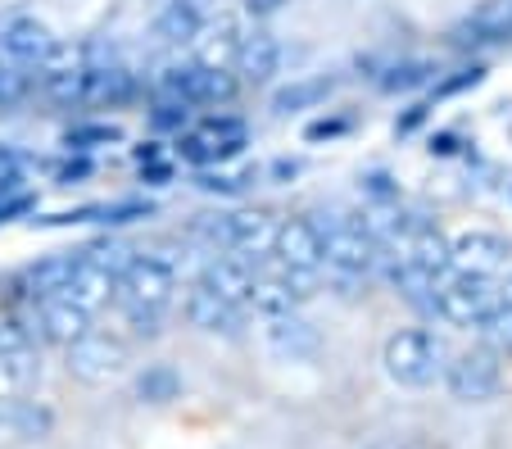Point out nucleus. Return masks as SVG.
<instances>
[{"instance_id":"nucleus-24","label":"nucleus","mask_w":512,"mask_h":449,"mask_svg":"<svg viewBox=\"0 0 512 449\" xmlns=\"http://www.w3.org/2000/svg\"><path fill=\"white\" fill-rule=\"evenodd\" d=\"M476 332L485 336V345H490L494 354H503V350H512V304H494L490 313H485V323L476 327Z\"/></svg>"},{"instance_id":"nucleus-8","label":"nucleus","mask_w":512,"mask_h":449,"mask_svg":"<svg viewBox=\"0 0 512 449\" xmlns=\"http://www.w3.org/2000/svg\"><path fill=\"white\" fill-rule=\"evenodd\" d=\"M50 50H55V37L37 14H0V59H10L19 69H37Z\"/></svg>"},{"instance_id":"nucleus-7","label":"nucleus","mask_w":512,"mask_h":449,"mask_svg":"<svg viewBox=\"0 0 512 449\" xmlns=\"http://www.w3.org/2000/svg\"><path fill=\"white\" fill-rule=\"evenodd\" d=\"M512 264V245L494 232H463L449 241V268L467 277H490L499 282Z\"/></svg>"},{"instance_id":"nucleus-1","label":"nucleus","mask_w":512,"mask_h":449,"mask_svg":"<svg viewBox=\"0 0 512 449\" xmlns=\"http://www.w3.org/2000/svg\"><path fill=\"white\" fill-rule=\"evenodd\" d=\"M381 363H386V377L399 381V386H431L440 372H445V345L435 341L431 332H417V327H404L386 341L381 350Z\"/></svg>"},{"instance_id":"nucleus-27","label":"nucleus","mask_w":512,"mask_h":449,"mask_svg":"<svg viewBox=\"0 0 512 449\" xmlns=\"http://www.w3.org/2000/svg\"><path fill=\"white\" fill-rule=\"evenodd\" d=\"M23 96H28V69L0 59V105H14V100H23Z\"/></svg>"},{"instance_id":"nucleus-23","label":"nucleus","mask_w":512,"mask_h":449,"mask_svg":"<svg viewBox=\"0 0 512 449\" xmlns=\"http://www.w3.org/2000/svg\"><path fill=\"white\" fill-rule=\"evenodd\" d=\"M467 28L476 32V41H503V37H512V0H485L481 10L467 19Z\"/></svg>"},{"instance_id":"nucleus-21","label":"nucleus","mask_w":512,"mask_h":449,"mask_svg":"<svg viewBox=\"0 0 512 449\" xmlns=\"http://www.w3.org/2000/svg\"><path fill=\"white\" fill-rule=\"evenodd\" d=\"M68 277H73V254H55V259H41L37 268H28V277H23V291H28V300H50V295H59L68 286Z\"/></svg>"},{"instance_id":"nucleus-13","label":"nucleus","mask_w":512,"mask_h":449,"mask_svg":"<svg viewBox=\"0 0 512 449\" xmlns=\"http://www.w3.org/2000/svg\"><path fill=\"white\" fill-rule=\"evenodd\" d=\"M37 332L46 336L50 345H73L82 341V336L91 332V313L78 309L73 300H64V295H50V300L37 304Z\"/></svg>"},{"instance_id":"nucleus-28","label":"nucleus","mask_w":512,"mask_h":449,"mask_svg":"<svg viewBox=\"0 0 512 449\" xmlns=\"http://www.w3.org/2000/svg\"><path fill=\"white\" fill-rule=\"evenodd\" d=\"M136 336H159V313L155 309H136V304H118Z\"/></svg>"},{"instance_id":"nucleus-17","label":"nucleus","mask_w":512,"mask_h":449,"mask_svg":"<svg viewBox=\"0 0 512 449\" xmlns=\"http://www.w3.org/2000/svg\"><path fill=\"white\" fill-rule=\"evenodd\" d=\"M236 46H241V28L232 19H213V14L204 19V28L191 41L195 64H204V69H227L236 59Z\"/></svg>"},{"instance_id":"nucleus-29","label":"nucleus","mask_w":512,"mask_h":449,"mask_svg":"<svg viewBox=\"0 0 512 449\" xmlns=\"http://www.w3.org/2000/svg\"><path fill=\"white\" fill-rule=\"evenodd\" d=\"M368 449H413L408 440H395V436H386V440H372Z\"/></svg>"},{"instance_id":"nucleus-20","label":"nucleus","mask_w":512,"mask_h":449,"mask_svg":"<svg viewBox=\"0 0 512 449\" xmlns=\"http://www.w3.org/2000/svg\"><path fill=\"white\" fill-rule=\"evenodd\" d=\"M204 19H209V14H204L200 5H191V0H168L164 14L155 19V37L168 41V46H191L195 32L204 28Z\"/></svg>"},{"instance_id":"nucleus-16","label":"nucleus","mask_w":512,"mask_h":449,"mask_svg":"<svg viewBox=\"0 0 512 449\" xmlns=\"http://www.w3.org/2000/svg\"><path fill=\"white\" fill-rule=\"evenodd\" d=\"M41 381V359L32 354V345L23 350H0V404H19L37 391Z\"/></svg>"},{"instance_id":"nucleus-26","label":"nucleus","mask_w":512,"mask_h":449,"mask_svg":"<svg viewBox=\"0 0 512 449\" xmlns=\"http://www.w3.org/2000/svg\"><path fill=\"white\" fill-rule=\"evenodd\" d=\"M23 345H32L28 318L19 309H10V304H0V350H23Z\"/></svg>"},{"instance_id":"nucleus-2","label":"nucleus","mask_w":512,"mask_h":449,"mask_svg":"<svg viewBox=\"0 0 512 449\" xmlns=\"http://www.w3.org/2000/svg\"><path fill=\"white\" fill-rule=\"evenodd\" d=\"M494 304H499V286L490 277H467V273H454V268L440 273L431 295V309L454 327H481Z\"/></svg>"},{"instance_id":"nucleus-5","label":"nucleus","mask_w":512,"mask_h":449,"mask_svg":"<svg viewBox=\"0 0 512 449\" xmlns=\"http://www.w3.org/2000/svg\"><path fill=\"white\" fill-rule=\"evenodd\" d=\"M68 377L87 381V386H105V381L123 377L127 363H132V350H127L123 336H109V332H96L91 327L82 341L68 345Z\"/></svg>"},{"instance_id":"nucleus-15","label":"nucleus","mask_w":512,"mask_h":449,"mask_svg":"<svg viewBox=\"0 0 512 449\" xmlns=\"http://www.w3.org/2000/svg\"><path fill=\"white\" fill-rule=\"evenodd\" d=\"M236 78L241 82H272V73L281 69V46L272 32H245L241 46H236Z\"/></svg>"},{"instance_id":"nucleus-19","label":"nucleus","mask_w":512,"mask_h":449,"mask_svg":"<svg viewBox=\"0 0 512 449\" xmlns=\"http://www.w3.org/2000/svg\"><path fill=\"white\" fill-rule=\"evenodd\" d=\"M254 309L263 313V318H286V313H295V286H290L286 268H277V273H254V286H250V300Z\"/></svg>"},{"instance_id":"nucleus-6","label":"nucleus","mask_w":512,"mask_h":449,"mask_svg":"<svg viewBox=\"0 0 512 449\" xmlns=\"http://www.w3.org/2000/svg\"><path fill=\"white\" fill-rule=\"evenodd\" d=\"M445 386L454 400L463 404H485L499 395L503 386V363L490 345H476V350L458 354L454 363H445Z\"/></svg>"},{"instance_id":"nucleus-12","label":"nucleus","mask_w":512,"mask_h":449,"mask_svg":"<svg viewBox=\"0 0 512 449\" xmlns=\"http://www.w3.org/2000/svg\"><path fill=\"white\" fill-rule=\"evenodd\" d=\"M182 309H186V323L200 327V332H209V336H232L236 327H241V304L213 295L209 286H200V282L186 291Z\"/></svg>"},{"instance_id":"nucleus-3","label":"nucleus","mask_w":512,"mask_h":449,"mask_svg":"<svg viewBox=\"0 0 512 449\" xmlns=\"http://www.w3.org/2000/svg\"><path fill=\"white\" fill-rule=\"evenodd\" d=\"M322 264L331 268L336 277H345V282H354V277H363L372 264H377V236H372L368 223H354V218H336V223L322 227Z\"/></svg>"},{"instance_id":"nucleus-25","label":"nucleus","mask_w":512,"mask_h":449,"mask_svg":"<svg viewBox=\"0 0 512 449\" xmlns=\"http://www.w3.org/2000/svg\"><path fill=\"white\" fill-rule=\"evenodd\" d=\"M331 91V82L327 78H313V82H295V87H286V91H277L272 96V105L281 109V114H290V109H304V105H313V100H322Z\"/></svg>"},{"instance_id":"nucleus-22","label":"nucleus","mask_w":512,"mask_h":449,"mask_svg":"<svg viewBox=\"0 0 512 449\" xmlns=\"http://www.w3.org/2000/svg\"><path fill=\"white\" fill-rule=\"evenodd\" d=\"M182 395V377H177L168 363H150V368L136 377V400L141 404H168Z\"/></svg>"},{"instance_id":"nucleus-9","label":"nucleus","mask_w":512,"mask_h":449,"mask_svg":"<svg viewBox=\"0 0 512 449\" xmlns=\"http://www.w3.org/2000/svg\"><path fill=\"white\" fill-rule=\"evenodd\" d=\"M218 241L232 254H245V259H259V254H272V236H277V218L263 214V209H241V214H223V223L209 227Z\"/></svg>"},{"instance_id":"nucleus-10","label":"nucleus","mask_w":512,"mask_h":449,"mask_svg":"<svg viewBox=\"0 0 512 449\" xmlns=\"http://www.w3.org/2000/svg\"><path fill=\"white\" fill-rule=\"evenodd\" d=\"M272 254H277L281 268H322V232L309 218H286L277 223V236H272Z\"/></svg>"},{"instance_id":"nucleus-18","label":"nucleus","mask_w":512,"mask_h":449,"mask_svg":"<svg viewBox=\"0 0 512 449\" xmlns=\"http://www.w3.org/2000/svg\"><path fill=\"white\" fill-rule=\"evenodd\" d=\"M318 332H313L304 318H295V313H286V318H268V350L277 354V359H313L318 354Z\"/></svg>"},{"instance_id":"nucleus-30","label":"nucleus","mask_w":512,"mask_h":449,"mask_svg":"<svg viewBox=\"0 0 512 449\" xmlns=\"http://www.w3.org/2000/svg\"><path fill=\"white\" fill-rule=\"evenodd\" d=\"M499 300H503V304H512V273L499 282Z\"/></svg>"},{"instance_id":"nucleus-11","label":"nucleus","mask_w":512,"mask_h":449,"mask_svg":"<svg viewBox=\"0 0 512 449\" xmlns=\"http://www.w3.org/2000/svg\"><path fill=\"white\" fill-rule=\"evenodd\" d=\"M245 146V127L236 118H209L182 141V155L195 159V164H223L236 150Z\"/></svg>"},{"instance_id":"nucleus-4","label":"nucleus","mask_w":512,"mask_h":449,"mask_svg":"<svg viewBox=\"0 0 512 449\" xmlns=\"http://www.w3.org/2000/svg\"><path fill=\"white\" fill-rule=\"evenodd\" d=\"M173 291H177V273L168 259H159V254H132L123 264V273H118L114 300L164 313L168 304H173Z\"/></svg>"},{"instance_id":"nucleus-14","label":"nucleus","mask_w":512,"mask_h":449,"mask_svg":"<svg viewBox=\"0 0 512 449\" xmlns=\"http://www.w3.org/2000/svg\"><path fill=\"white\" fill-rule=\"evenodd\" d=\"M254 259H245V254H218V259H209L200 273V286H209L213 295H223V300L232 304H245L250 300V286H254Z\"/></svg>"}]
</instances>
